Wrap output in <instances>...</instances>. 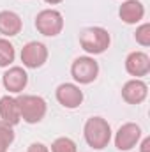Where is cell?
Listing matches in <instances>:
<instances>
[{
  "instance_id": "cell-16",
  "label": "cell",
  "mask_w": 150,
  "mask_h": 152,
  "mask_svg": "<svg viewBox=\"0 0 150 152\" xmlns=\"http://www.w3.org/2000/svg\"><path fill=\"white\" fill-rule=\"evenodd\" d=\"M14 142V131L12 126L0 120V152H7V147Z\"/></svg>"
},
{
  "instance_id": "cell-19",
  "label": "cell",
  "mask_w": 150,
  "mask_h": 152,
  "mask_svg": "<svg viewBox=\"0 0 150 152\" xmlns=\"http://www.w3.org/2000/svg\"><path fill=\"white\" fill-rule=\"evenodd\" d=\"M27 152H50V149L44 145V143H39V142H34V143H30L28 145V149Z\"/></svg>"
},
{
  "instance_id": "cell-7",
  "label": "cell",
  "mask_w": 150,
  "mask_h": 152,
  "mask_svg": "<svg viewBox=\"0 0 150 152\" xmlns=\"http://www.w3.org/2000/svg\"><path fill=\"white\" fill-rule=\"evenodd\" d=\"M141 138V127L134 122H127L118 127L115 134V147L118 151H131Z\"/></svg>"
},
{
  "instance_id": "cell-20",
  "label": "cell",
  "mask_w": 150,
  "mask_h": 152,
  "mask_svg": "<svg viewBox=\"0 0 150 152\" xmlns=\"http://www.w3.org/2000/svg\"><path fill=\"white\" fill-rule=\"evenodd\" d=\"M141 152H150V136L143 138V142H141Z\"/></svg>"
},
{
  "instance_id": "cell-11",
  "label": "cell",
  "mask_w": 150,
  "mask_h": 152,
  "mask_svg": "<svg viewBox=\"0 0 150 152\" xmlns=\"http://www.w3.org/2000/svg\"><path fill=\"white\" fill-rule=\"evenodd\" d=\"M125 71L131 76L141 78L150 73V57L143 51H133L125 58Z\"/></svg>"
},
{
  "instance_id": "cell-1",
  "label": "cell",
  "mask_w": 150,
  "mask_h": 152,
  "mask_svg": "<svg viewBox=\"0 0 150 152\" xmlns=\"http://www.w3.org/2000/svg\"><path fill=\"white\" fill-rule=\"evenodd\" d=\"M83 134H85L88 147H92L95 151H103L104 147H108V143L111 140V127L103 117H90L85 122Z\"/></svg>"
},
{
  "instance_id": "cell-3",
  "label": "cell",
  "mask_w": 150,
  "mask_h": 152,
  "mask_svg": "<svg viewBox=\"0 0 150 152\" xmlns=\"http://www.w3.org/2000/svg\"><path fill=\"white\" fill-rule=\"evenodd\" d=\"M20 106V117L27 124H37L46 115V101L41 96H18L16 97Z\"/></svg>"
},
{
  "instance_id": "cell-14",
  "label": "cell",
  "mask_w": 150,
  "mask_h": 152,
  "mask_svg": "<svg viewBox=\"0 0 150 152\" xmlns=\"http://www.w3.org/2000/svg\"><path fill=\"white\" fill-rule=\"evenodd\" d=\"M0 120L7 122L9 126H16L21 117H20V106L16 97L12 96H4L0 97Z\"/></svg>"
},
{
  "instance_id": "cell-21",
  "label": "cell",
  "mask_w": 150,
  "mask_h": 152,
  "mask_svg": "<svg viewBox=\"0 0 150 152\" xmlns=\"http://www.w3.org/2000/svg\"><path fill=\"white\" fill-rule=\"evenodd\" d=\"M46 4H51V5H55V4H60V2H64V0H44Z\"/></svg>"
},
{
  "instance_id": "cell-4",
  "label": "cell",
  "mask_w": 150,
  "mask_h": 152,
  "mask_svg": "<svg viewBox=\"0 0 150 152\" xmlns=\"http://www.w3.org/2000/svg\"><path fill=\"white\" fill-rule=\"evenodd\" d=\"M36 28L46 37H55L64 28V16L55 9H44L36 16Z\"/></svg>"
},
{
  "instance_id": "cell-13",
  "label": "cell",
  "mask_w": 150,
  "mask_h": 152,
  "mask_svg": "<svg viewBox=\"0 0 150 152\" xmlns=\"http://www.w3.org/2000/svg\"><path fill=\"white\" fill-rule=\"evenodd\" d=\"M23 21L14 11H0V34L5 37H14L21 32Z\"/></svg>"
},
{
  "instance_id": "cell-9",
  "label": "cell",
  "mask_w": 150,
  "mask_h": 152,
  "mask_svg": "<svg viewBox=\"0 0 150 152\" xmlns=\"http://www.w3.org/2000/svg\"><path fill=\"white\" fill-rule=\"evenodd\" d=\"M2 83H4V87H5V90H9V92H12V94H20V92L25 90V87H27V83H28V75H27V71H25L23 67L14 66V67H9V69L4 73Z\"/></svg>"
},
{
  "instance_id": "cell-8",
  "label": "cell",
  "mask_w": 150,
  "mask_h": 152,
  "mask_svg": "<svg viewBox=\"0 0 150 152\" xmlns=\"http://www.w3.org/2000/svg\"><path fill=\"white\" fill-rule=\"evenodd\" d=\"M55 96H57V101L69 110H74L83 103V92L74 83H60L55 90Z\"/></svg>"
},
{
  "instance_id": "cell-15",
  "label": "cell",
  "mask_w": 150,
  "mask_h": 152,
  "mask_svg": "<svg viewBox=\"0 0 150 152\" xmlns=\"http://www.w3.org/2000/svg\"><path fill=\"white\" fill-rule=\"evenodd\" d=\"M16 58V51L14 46L7 41V39H0V67H7L14 62Z\"/></svg>"
},
{
  "instance_id": "cell-5",
  "label": "cell",
  "mask_w": 150,
  "mask_h": 152,
  "mask_svg": "<svg viewBox=\"0 0 150 152\" xmlns=\"http://www.w3.org/2000/svg\"><path fill=\"white\" fill-rule=\"evenodd\" d=\"M71 75L74 81L88 85L99 75V64L94 60V57H78L71 66Z\"/></svg>"
},
{
  "instance_id": "cell-18",
  "label": "cell",
  "mask_w": 150,
  "mask_h": 152,
  "mask_svg": "<svg viewBox=\"0 0 150 152\" xmlns=\"http://www.w3.org/2000/svg\"><path fill=\"white\" fill-rule=\"evenodd\" d=\"M136 42L141 46H150V23H143L136 28Z\"/></svg>"
},
{
  "instance_id": "cell-10",
  "label": "cell",
  "mask_w": 150,
  "mask_h": 152,
  "mask_svg": "<svg viewBox=\"0 0 150 152\" xmlns=\"http://www.w3.org/2000/svg\"><path fill=\"white\" fill-rule=\"evenodd\" d=\"M147 96H149V87L140 78L129 80L122 87V99L129 104H140L147 99Z\"/></svg>"
},
{
  "instance_id": "cell-2",
  "label": "cell",
  "mask_w": 150,
  "mask_h": 152,
  "mask_svg": "<svg viewBox=\"0 0 150 152\" xmlns=\"http://www.w3.org/2000/svg\"><path fill=\"white\" fill-rule=\"evenodd\" d=\"M110 32L103 27H88L79 32V44L88 55H101L110 48Z\"/></svg>"
},
{
  "instance_id": "cell-17",
  "label": "cell",
  "mask_w": 150,
  "mask_h": 152,
  "mask_svg": "<svg viewBox=\"0 0 150 152\" xmlns=\"http://www.w3.org/2000/svg\"><path fill=\"white\" fill-rule=\"evenodd\" d=\"M51 152H78V147L71 138L60 136L51 143Z\"/></svg>"
},
{
  "instance_id": "cell-12",
  "label": "cell",
  "mask_w": 150,
  "mask_h": 152,
  "mask_svg": "<svg viewBox=\"0 0 150 152\" xmlns=\"http://www.w3.org/2000/svg\"><path fill=\"white\" fill-rule=\"evenodd\" d=\"M118 16L124 23L127 25H136L143 20L145 16V7L140 0H125L120 9H118Z\"/></svg>"
},
{
  "instance_id": "cell-6",
  "label": "cell",
  "mask_w": 150,
  "mask_h": 152,
  "mask_svg": "<svg viewBox=\"0 0 150 152\" xmlns=\"http://www.w3.org/2000/svg\"><path fill=\"white\" fill-rule=\"evenodd\" d=\"M46 60H48V48L42 42L30 41L21 48V62L25 67L37 69L41 66H44Z\"/></svg>"
}]
</instances>
